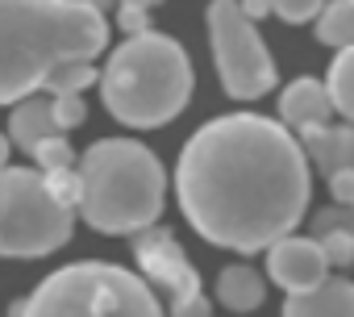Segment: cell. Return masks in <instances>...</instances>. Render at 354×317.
<instances>
[{
    "mask_svg": "<svg viewBox=\"0 0 354 317\" xmlns=\"http://www.w3.org/2000/svg\"><path fill=\"white\" fill-rule=\"evenodd\" d=\"M175 192L205 242L254 255L300 226L308 209V154L283 121L254 113L217 117L184 146Z\"/></svg>",
    "mask_w": 354,
    "mask_h": 317,
    "instance_id": "6da1fadb",
    "label": "cell"
},
{
    "mask_svg": "<svg viewBox=\"0 0 354 317\" xmlns=\"http://www.w3.org/2000/svg\"><path fill=\"white\" fill-rule=\"evenodd\" d=\"M104 42L92 0H0V105L38 92L67 59H96Z\"/></svg>",
    "mask_w": 354,
    "mask_h": 317,
    "instance_id": "7a4b0ae2",
    "label": "cell"
},
{
    "mask_svg": "<svg viewBox=\"0 0 354 317\" xmlns=\"http://www.w3.org/2000/svg\"><path fill=\"white\" fill-rule=\"evenodd\" d=\"M80 201L75 209L100 234H138L158 221L167 176L154 150L129 138H104L80 158Z\"/></svg>",
    "mask_w": 354,
    "mask_h": 317,
    "instance_id": "3957f363",
    "label": "cell"
},
{
    "mask_svg": "<svg viewBox=\"0 0 354 317\" xmlns=\"http://www.w3.org/2000/svg\"><path fill=\"white\" fill-rule=\"evenodd\" d=\"M100 96L104 109L133 129L167 125L184 113L192 96V63L184 46L167 34H133L109 55L100 71Z\"/></svg>",
    "mask_w": 354,
    "mask_h": 317,
    "instance_id": "277c9868",
    "label": "cell"
},
{
    "mask_svg": "<svg viewBox=\"0 0 354 317\" xmlns=\"http://www.w3.org/2000/svg\"><path fill=\"white\" fill-rule=\"evenodd\" d=\"M13 313L30 317H67V313H129V317H154L158 296L146 280L129 275L117 263H71L42 280L26 300H17Z\"/></svg>",
    "mask_w": 354,
    "mask_h": 317,
    "instance_id": "5b68a950",
    "label": "cell"
},
{
    "mask_svg": "<svg viewBox=\"0 0 354 317\" xmlns=\"http://www.w3.org/2000/svg\"><path fill=\"white\" fill-rule=\"evenodd\" d=\"M75 205H67L46 172L38 167H0V255L42 259L71 238Z\"/></svg>",
    "mask_w": 354,
    "mask_h": 317,
    "instance_id": "8992f818",
    "label": "cell"
},
{
    "mask_svg": "<svg viewBox=\"0 0 354 317\" xmlns=\"http://www.w3.org/2000/svg\"><path fill=\"white\" fill-rule=\"evenodd\" d=\"M209 38L221 88L234 100H259L275 88V63L254 30V17L238 0H213L209 5Z\"/></svg>",
    "mask_w": 354,
    "mask_h": 317,
    "instance_id": "52a82bcc",
    "label": "cell"
},
{
    "mask_svg": "<svg viewBox=\"0 0 354 317\" xmlns=\"http://www.w3.org/2000/svg\"><path fill=\"white\" fill-rule=\"evenodd\" d=\"M133 255H138V267L142 275L162 292V300L171 305V313H192V317H205L213 313L209 309V296L201 292V280H196V267L188 263L184 246L175 242L171 230H138L133 234Z\"/></svg>",
    "mask_w": 354,
    "mask_h": 317,
    "instance_id": "ba28073f",
    "label": "cell"
},
{
    "mask_svg": "<svg viewBox=\"0 0 354 317\" xmlns=\"http://www.w3.org/2000/svg\"><path fill=\"white\" fill-rule=\"evenodd\" d=\"M267 275L292 296V292H308L317 288L325 275H329V259H325V246L317 238H296V234H283L271 242V255H267Z\"/></svg>",
    "mask_w": 354,
    "mask_h": 317,
    "instance_id": "9c48e42d",
    "label": "cell"
},
{
    "mask_svg": "<svg viewBox=\"0 0 354 317\" xmlns=\"http://www.w3.org/2000/svg\"><path fill=\"white\" fill-rule=\"evenodd\" d=\"M329 113H333V96H329V84H321V80L304 75V80L288 84L283 96H279V121L296 134H304L313 125H325Z\"/></svg>",
    "mask_w": 354,
    "mask_h": 317,
    "instance_id": "30bf717a",
    "label": "cell"
},
{
    "mask_svg": "<svg viewBox=\"0 0 354 317\" xmlns=\"http://www.w3.org/2000/svg\"><path fill=\"white\" fill-rule=\"evenodd\" d=\"M300 146L313 163L321 167V176H333L342 167H354V121L350 125H313L300 134Z\"/></svg>",
    "mask_w": 354,
    "mask_h": 317,
    "instance_id": "8fae6325",
    "label": "cell"
},
{
    "mask_svg": "<svg viewBox=\"0 0 354 317\" xmlns=\"http://www.w3.org/2000/svg\"><path fill=\"white\" fill-rule=\"evenodd\" d=\"M288 317H346L354 313V284L342 275H325L308 292H292L283 305Z\"/></svg>",
    "mask_w": 354,
    "mask_h": 317,
    "instance_id": "7c38bea8",
    "label": "cell"
},
{
    "mask_svg": "<svg viewBox=\"0 0 354 317\" xmlns=\"http://www.w3.org/2000/svg\"><path fill=\"white\" fill-rule=\"evenodd\" d=\"M50 134H63L59 121H55V105H50V100H38L34 92L21 96L17 109H13V117H9V138H13L21 150H34V146H38L42 138H50Z\"/></svg>",
    "mask_w": 354,
    "mask_h": 317,
    "instance_id": "4fadbf2b",
    "label": "cell"
},
{
    "mask_svg": "<svg viewBox=\"0 0 354 317\" xmlns=\"http://www.w3.org/2000/svg\"><path fill=\"white\" fill-rule=\"evenodd\" d=\"M263 280L254 275V267H242V263H234V267H225L221 275H217V296H221V305L225 309H234V313H250V309H259L263 305Z\"/></svg>",
    "mask_w": 354,
    "mask_h": 317,
    "instance_id": "5bb4252c",
    "label": "cell"
},
{
    "mask_svg": "<svg viewBox=\"0 0 354 317\" xmlns=\"http://www.w3.org/2000/svg\"><path fill=\"white\" fill-rule=\"evenodd\" d=\"M317 42L337 46V51L354 42V0H333V5H321V13H317Z\"/></svg>",
    "mask_w": 354,
    "mask_h": 317,
    "instance_id": "9a60e30c",
    "label": "cell"
},
{
    "mask_svg": "<svg viewBox=\"0 0 354 317\" xmlns=\"http://www.w3.org/2000/svg\"><path fill=\"white\" fill-rule=\"evenodd\" d=\"M325 84H329V96H333V113H342L346 121H354V42L337 51Z\"/></svg>",
    "mask_w": 354,
    "mask_h": 317,
    "instance_id": "2e32d148",
    "label": "cell"
},
{
    "mask_svg": "<svg viewBox=\"0 0 354 317\" xmlns=\"http://www.w3.org/2000/svg\"><path fill=\"white\" fill-rule=\"evenodd\" d=\"M96 75H100V71H92V59H67V63H59V67L46 75L42 88H50L55 96H59V92H84Z\"/></svg>",
    "mask_w": 354,
    "mask_h": 317,
    "instance_id": "e0dca14e",
    "label": "cell"
},
{
    "mask_svg": "<svg viewBox=\"0 0 354 317\" xmlns=\"http://www.w3.org/2000/svg\"><path fill=\"white\" fill-rule=\"evenodd\" d=\"M34 158H38V167L42 172H67L71 163H75V154H71V146L59 138V134H50V138H42L34 150H30Z\"/></svg>",
    "mask_w": 354,
    "mask_h": 317,
    "instance_id": "ac0fdd59",
    "label": "cell"
},
{
    "mask_svg": "<svg viewBox=\"0 0 354 317\" xmlns=\"http://www.w3.org/2000/svg\"><path fill=\"white\" fill-rule=\"evenodd\" d=\"M325 0H271V13H279L288 26H304L321 13Z\"/></svg>",
    "mask_w": 354,
    "mask_h": 317,
    "instance_id": "d6986e66",
    "label": "cell"
},
{
    "mask_svg": "<svg viewBox=\"0 0 354 317\" xmlns=\"http://www.w3.org/2000/svg\"><path fill=\"white\" fill-rule=\"evenodd\" d=\"M50 105H55V121H59V129H75V125L88 117V105L80 100V92H59Z\"/></svg>",
    "mask_w": 354,
    "mask_h": 317,
    "instance_id": "ffe728a7",
    "label": "cell"
},
{
    "mask_svg": "<svg viewBox=\"0 0 354 317\" xmlns=\"http://www.w3.org/2000/svg\"><path fill=\"white\" fill-rule=\"evenodd\" d=\"M329 192L337 205H354V167H342L329 176Z\"/></svg>",
    "mask_w": 354,
    "mask_h": 317,
    "instance_id": "44dd1931",
    "label": "cell"
},
{
    "mask_svg": "<svg viewBox=\"0 0 354 317\" xmlns=\"http://www.w3.org/2000/svg\"><path fill=\"white\" fill-rule=\"evenodd\" d=\"M242 9H246L254 21H263V17L271 13V0H242Z\"/></svg>",
    "mask_w": 354,
    "mask_h": 317,
    "instance_id": "7402d4cb",
    "label": "cell"
},
{
    "mask_svg": "<svg viewBox=\"0 0 354 317\" xmlns=\"http://www.w3.org/2000/svg\"><path fill=\"white\" fill-rule=\"evenodd\" d=\"M5 163H9V138L0 134V167H5Z\"/></svg>",
    "mask_w": 354,
    "mask_h": 317,
    "instance_id": "603a6c76",
    "label": "cell"
}]
</instances>
